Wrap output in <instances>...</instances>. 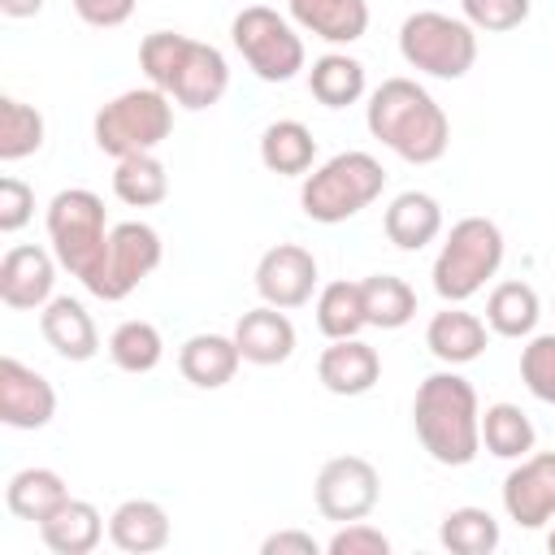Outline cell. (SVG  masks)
I'll return each mask as SVG.
<instances>
[{
    "mask_svg": "<svg viewBox=\"0 0 555 555\" xmlns=\"http://www.w3.org/2000/svg\"><path fill=\"white\" fill-rule=\"evenodd\" d=\"M369 134L408 165H434L451 147V117L416 78H386L364 104Z\"/></svg>",
    "mask_w": 555,
    "mask_h": 555,
    "instance_id": "6da1fadb",
    "label": "cell"
},
{
    "mask_svg": "<svg viewBox=\"0 0 555 555\" xmlns=\"http://www.w3.org/2000/svg\"><path fill=\"white\" fill-rule=\"evenodd\" d=\"M412 429L434 464L464 468L481 451V403L468 377L455 369L429 373L412 395Z\"/></svg>",
    "mask_w": 555,
    "mask_h": 555,
    "instance_id": "7a4b0ae2",
    "label": "cell"
},
{
    "mask_svg": "<svg viewBox=\"0 0 555 555\" xmlns=\"http://www.w3.org/2000/svg\"><path fill=\"white\" fill-rule=\"evenodd\" d=\"M139 69L152 87H160L173 104L204 113L230 91V65L221 48L178 35V30H152L139 43Z\"/></svg>",
    "mask_w": 555,
    "mask_h": 555,
    "instance_id": "3957f363",
    "label": "cell"
},
{
    "mask_svg": "<svg viewBox=\"0 0 555 555\" xmlns=\"http://www.w3.org/2000/svg\"><path fill=\"white\" fill-rule=\"evenodd\" d=\"M382 191H386V169L373 152H338L321 160L312 173H304L299 208L308 221L338 225L364 212Z\"/></svg>",
    "mask_w": 555,
    "mask_h": 555,
    "instance_id": "277c9868",
    "label": "cell"
},
{
    "mask_svg": "<svg viewBox=\"0 0 555 555\" xmlns=\"http://www.w3.org/2000/svg\"><path fill=\"white\" fill-rule=\"evenodd\" d=\"M48 243L61 260V269H69L82 286L95 282L100 264H104V251H108V212H104V199L87 186H69V191H56L52 204H48Z\"/></svg>",
    "mask_w": 555,
    "mask_h": 555,
    "instance_id": "5b68a950",
    "label": "cell"
},
{
    "mask_svg": "<svg viewBox=\"0 0 555 555\" xmlns=\"http://www.w3.org/2000/svg\"><path fill=\"white\" fill-rule=\"evenodd\" d=\"M503 251H507L503 230H499L490 217H460V221L447 230V238H442V247H438V256H434V273H429V278H434L438 299H442V304H464V299H473V295L499 273Z\"/></svg>",
    "mask_w": 555,
    "mask_h": 555,
    "instance_id": "8992f818",
    "label": "cell"
},
{
    "mask_svg": "<svg viewBox=\"0 0 555 555\" xmlns=\"http://www.w3.org/2000/svg\"><path fill=\"white\" fill-rule=\"evenodd\" d=\"M169 134H173V100L152 82L113 95L108 104H100L91 121L95 147L113 160L134 156V152H156Z\"/></svg>",
    "mask_w": 555,
    "mask_h": 555,
    "instance_id": "52a82bcc",
    "label": "cell"
},
{
    "mask_svg": "<svg viewBox=\"0 0 555 555\" xmlns=\"http://www.w3.org/2000/svg\"><path fill=\"white\" fill-rule=\"evenodd\" d=\"M399 56L429 78H464L477 65V30L464 17L438 13V9H416L399 26Z\"/></svg>",
    "mask_w": 555,
    "mask_h": 555,
    "instance_id": "ba28073f",
    "label": "cell"
},
{
    "mask_svg": "<svg viewBox=\"0 0 555 555\" xmlns=\"http://www.w3.org/2000/svg\"><path fill=\"white\" fill-rule=\"evenodd\" d=\"M230 39L260 82H291L308 65L299 26L269 4H243L230 22Z\"/></svg>",
    "mask_w": 555,
    "mask_h": 555,
    "instance_id": "9c48e42d",
    "label": "cell"
},
{
    "mask_svg": "<svg viewBox=\"0 0 555 555\" xmlns=\"http://www.w3.org/2000/svg\"><path fill=\"white\" fill-rule=\"evenodd\" d=\"M165 260V243L156 234V225L147 221H117L113 234H108V251H104V264L95 273V282L87 286L95 299L104 304H117L126 299L147 273H156Z\"/></svg>",
    "mask_w": 555,
    "mask_h": 555,
    "instance_id": "30bf717a",
    "label": "cell"
},
{
    "mask_svg": "<svg viewBox=\"0 0 555 555\" xmlns=\"http://www.w3.org/2000/svg\"><path fill=\"white\" fill-rule=\"evenodd\" d=\"M377 499H382V477L364 455H334L321 464L312 481V503L334 525L364 520L377 507Z\"/></svg>",
    "mask_w": 555,
    "mask_h": 555,
    "instance_id": "8fae6325",
    "label": "cell"
},
{
    "mask_svg": "<svg viewBox=\"0 0 555 555\" xmlns=\"http://www.w3.org/2000/svg\"><path fill=\"white\" fill-rule=\"evenodd\" d=\"M503 512L520 529H542L555 520V451H529L503 477Z\"/></svg>",
    "mask_w": 555,
    "mask_h": 555,
    "instance_id": "7c38bea8",
    "label": "cell"
},
{
    "mask_svg": "<svg viewBox=\"0 0 555 555\" xmlns=\"http://www.w3.org/2000/svg\"><path fill=\"white\" fill-rule=\"evenodd\" d=\"M317 256L299 243H273L260 260H256V295L273 308H304L317 291Z\"/></svg>",
    "mask_w": 555,
    "mask_h": 555,
    "instance_id": "4fadbf2b",
    "label": "cell"
},
{
    "mask_svg": "<svg viewBox=\"0 0 555 555\" xmlns=\"http://www.w3.org/2000/svg\"><path fill=\"white\" fill-rule=\"evenodd\" d=\"M56 251L39 243H17L0 260V299L13 312H39L56 286Z\"/></svg>",
    "mask_w": 555,
    "mask_h": 555,
    "instance_id": "5bb4252c",
    "label": "cell"
},
{
    "mask_svg": "<svg viewBox=\"0 0 555 555\" xmlns=\"http://www.w3.org/2000/svg\"><path fill=\"white\" fill-rule=\"evenodd\" d=\"M56 416L52 382L22 364L17 356H0V421L9 429H43Z\"/></svg>",
    "mask_w": 555,
    "mask_h": 555,
    "instance_id": "9a60e30c",
    "label": "cell"
},
{
    "mask_svg": "<svg viewBox=\"0 0 555 555\" xmlns=\"http://www.w3.org/2000/svg\"><path fill=\"white\" fill-rule=\"evenodd\" d=\"M377 377H382V356L360 334L356 338H330V347L317 356V382L338 399L369 395L377 386Z\"/></svg>",
    "mask_w": 555,
    "mask_h": 555,
    "instance_id": "2e32d148",
    "label": "cell"
},
{
    "mask_svg": "<svg viewBox=\"0 0 555 555\" xmlns=\"http://www.w3.org/2000/svg\"><path fill=\"white\" fill-rule=\"evenodd\" d=\"M39 334L69 364H82V360H91L100 351V330H95L87 304L74 299V295H52L39 308Z\"/></svg>",
    "mask_w": 555,
    "mask_h": 555,
    "instance_id": "e0dca14e",
    "label": "cell"
},
{
    "mask_svg": "<svg viewBox=\"0 0 555 555\" xmlns=\"http://www.w3.org/2000/svg\"><path fill=\"white\" fill-rule=\"evenodd\" d=\"M234 343H238L247 364L273 369V364H286L295 356V325H291L286 308L260 304V308H247L234 321Z\"/></svg>",
    "mask_w": 555,
    "mask_h": 555,
    "instance_id": "ac0fdd59",
    "label": "cell"
},
{
    "mask_svg": "<svg viewBox=\"0 0 555 555\" xmlns=\"http://www.w3.org/2000/svg\"><path fill=\"white\" fill-rule=\"evenodd\" d=\"M490 343V325L477 317V312H464L460 304H447L442 312L429 317L425 325V347L434 360H442L447 369H460V364H473Z\"/></svg>",
    "mask_w": 555,
    "mask_h": 555,
    "instance_id": "d6986e66",
    "label": "cell"
},
{
    "mask_svg": "<svg viewBox=\"0 0 555 555\" xmlns=\"http://www.w3.org/2000/svg\"><path fill=\"white\" fill-rule=\"evenodd\" d=\"M286 13L304 35L334 48L364 39L369 30V0H286Z\"/></svg>",
    "mask_w": 555,
    "mask_h": 555,
    "instance_id": "ffe728a7",
    "label": "cell"
},
{
    "mask_svg": "<svg viewBox=\"0 0 555 555\" xmlns=\"http://www.w3.org/2000/svg\"><path fill=\"white\" fill-rule=\"evenodd\" d=\"M382 230L399 251H421L442 234V204L429 191H399L382 212Z\"/></svg>",
    "mask_w": 555,
    "mask_h": 555,
    "instance_id": "44dd1931",
    "label": "cell"
},
{
    "mask_svg": "<svg viewBox=\"0 0 555 555\" xmlns=\"http://www.w3.org/2000/svg\"><path fill=\"white\" fill-rule=\"evenodd\" d=\"M238 364H243V351L234 334H191L178 347V373L199 390H221L225 382H234Z\"/></svg>",
    "mask_w": 555,
    "mask_h": 555,
    "instance_id": "7402d4cb",
    "label": "cell"
},
{
    "mask_svg": "<svg viewBox=\"0 0 555 555\" xmlns=\"http://www.w3.org/2000/svg\"><path fill=\"white\" fill-rule=\"evenodd\" d=\"M169 533H173L169 512L156 499H126L108 516V542L126 555H152L169 546Z\"/></svg>",
    "mask_w": 555,
    "mask_h": 555,
    "instance_id": "603a6c76",
    "label": "cell"
},
{
    "mask_svg": "<svg viewBox=\"0 0 555 555\" xmlns=\"http://www.w3.org/2000/svg\"><path fill=\"white\" fill-rule=\"evenodd\" d=\"M39 538L52 555H91L104 538V516L87 499H65L48 520H39Z\"/></svg>",
    "mask_w": 555,
    "mask_h": 555,
    "instance_id": "cb8c5ba5",
    "label": "cell"
},
{
    "mask_svg": "<svg viewBox=\"0 0 555 555\" xmlns=\"http://www.w3.org/2000/svg\"><path fill=\"white\" fill-rule=\"evenodd\" d=\"M260 165L278 178H304L317 169V139L304 121L278 117L260 130Z\"/></svg>",
    "mask_w": 555,
    "mask_h": 555,
    "instance_id": "d4e9b609",
    "label": "cell"
},
{
    "mask_svg": "<svg viewBox=\"0 0 555 555\" xmlns=\"http://www.w3.org/2000/svg\"><path fill=\"white\" fill-rule=\"evenodd\" d=\"M69 499V486L56 468H43V464H30V468H17L4 486V507L17 516V520H48L61 503Z\"/></svg>",
    "mask_w": 555,
    "mask_h": 555,
    "instance_id": "484cf974",
    "label": "cell"
},
{
    "mask_svg": "<svg viewBox=\"0 0 555 555\" xmlns=\"http://www.w3.org/2000/svg\"><path fill=\"white\" fill-rule=\"evenodd\" d=\"M538 317H542V299L529 282L507 278L486 295V325L499 338H529L538 330Z\"/></svg>",
    "mask_w": 555,
    "mask_h": 555,
    "instance_id": "4316f807",
    "label": "cell"
},
{
    "mask_svg": "<svg viewBox=\"0 0 555 555\" xmlns=\"http://www.w3.org/2000/svg\"><path fill=\"white\" fill-rule=\"evenodd\" d=\"M308 91L317 104L325 108H347V104H360L364 91H369V78H364V65L347 52H325L312 61L308 69Z\"/></svg>",
    "mask_w": 555,
    "mask_h": 555,
    "instance_id": "83f0119b",
    "label": "cell"
},
{
    "mask_svg": "<svg viewBox=\"0 0 555 555\" xmlns=\"http://www.w3.org/2000/svg\"><path fill=\"white\" fill-rule=\"evenodd\" d=\"M113 195L130 208H156L169 195V169L156 152H134L121 156L113 169Z\"/></svg>",
    "mask_w": 555,
    "mask_h": 555,
    "instance_id": "f1b7e54d",
    "label": "cell"
},
{
    "mask_svg": "<svg viewBox=\"0 0 555 555\" xmlns=\"http://www.w3.org/2000/svg\"><path fill=\"white\" fill-rule=\"evenodd\" d=\"M538 442V429L520 403H490L481 412V447L499 460H525Z\"/></svg>",
    "mask_w": 555,
    "mask_h": 555,
    "instance_id": "f546056e",
    "label": "cell"
},
{
    "mask_svg": "<svg viewBox=\"0 0 555 555\" xmlns=\"http://www.w3.org/2000/svg\"><path fill=\"white\" fill-rule=\"evenodd\" d=\"M360 295L373 330H403L416 317V291L395 273H369L360 282Z\"/></svg>",
    "mask_w": 555,
    "mask_h": 555,
    "instance_id": "4dcf8cb0",
    "label": "cell"
},
{
    "mask_svg": "<svg viewBox=\"0 0 555 555\" xmlns=\"http://www.w3.org/2000/svg\"><path fill=\"white\" fill-rule=\"evenodd\" d=\"M499 538L503 529L486 507H451L438 525V542L451 555H490L499 551Z\"/></svg>",
    "mask_w": 555,
    "mask_h": 555,
    "instance_id": "1f68e13d",
    "label": "cell"
},
{
    "mask_svg": "<svg viewBox=\"0 0 555 555\" xmlns=\"http://www.w3.org/2000/svg\"><path fill=\"white\" fill-rule=\"evenodd\" d=\"M364 325H369V317H364L360 282L338 278V282L317 291V330L325 338H356Z\"/></svg>",
    "mask_w": 555,
    "mask_h": 555,
    "instance_id": "d6a6232c",
    "label": "cell"
},
{
    "mask_svg": "<svg viewBox=\"0 0 555 555\" xmlns=\"http://www.w3.org/2000/svg\"><path fill=\"white\" fill-rule=\"evenodd\" d=\"M43 113L17 95H4L0 100V160L13 165V160H26L43 147Z\"/></svg>",
    "mask_w": 555,
    "mask_h": 555,
    "instance_id": "836d02e7",
    "label": "cell"
},
{
    "mask_svg": "<svg viewBox=\"0 0 555 555\" xmlns=\"http://www.w3.org/2000/svg\"><path fill=\"white\" fill-rule=\"evenodd\" d=\"M108 360L121 373H152L165 360V338H160V330L152 321L130 317L108 334Z\"/></svg>",
    "mask_w": 555,
    "mask_h": 555,
    "instance_id": "e575fe53",
    "label": "cell"
},
{
    "mask_svg": "<svg viewBox=\"0 0 555 555\" xmlns=\"http://www.w3.org/2000/svg\"><path fill=\"white\" fill-rule=\"evenodd\" d=\"M520 382L533 399L555 403V334H529L520 347Z\"/></svg>",
    "mask_w": 555,
    "mask_h": 555,
    "instance_id": "d590c367",
    "label": "cell"
},
{
    "mask_svg": "<svg viewBox=\"0 0 555 555\" xmlns=\"http://www.w3.org/2000/svg\"><path fill=\"white\" fill-rule=\"evenodd\" d=\"M529 9H533V0H460V17L486 35H503V30L525 26Z\"/></svg>",
    "mask_w": 555,
    "mask_h": 555,
    "instance_id": "8d00e7d4",
    "label": "cell"
},
{
    "mask_svg": "<svg viewBox=\"0 0 555 555\" xmlns=\"http://www.w3.org/2000/svg\"><path fill=\"white\" fill-rule=\"evenodd\" d=\"M325 551L330 555H390V538L377 525H369V520H347L325 542Z\"/></svg>",
    "mask_w": 555,
    "mask_h": 555,
    "instance_id": "74e56055",
    "label": "cell"
},
{
    "mask_svg": "<svg viewBox=\"0 0 555 555\" xmlns=\"http://www.w3.org/2000/svg\"><path fill=\"white\" fill-rule=\"evenodd\" d=\"M35 217V191L22 178H0V234H17Z\"/></svg>",
    "mask_w": 555,
    "mask_h": 555,
    "instance_id": "f35d334b",
    "label": "cell"
},
{
    "mask_svg": "<svg viewBox=\"0 0 555 555\" xmlns=\"http://www.w3.org/2000/svg\"><path fill=\"white\" fill-rule=\"evenodd\" d=\"M69 4H74V13H78L87 26L113 30V26H126V22H130V13H134L139 0H69Z\"/></svg>",
    "mask_w": 555,
    "mask_h": 555,
    "instance_id": "ab89813d",
    "label": "cell"
},
{
    "mask_svg": "<svg viewBox=\"0 0 555 555\" xmlns=\"http://www.w3.org/2000/svg\"><path fill=\"white\" fill-rule=\"evenodd\" d=\"M260 551L264 555H317L321 542L312 533H304V529H278V533H269L260 542Z\"/></svg>",
    "mask_w": 555,
    "mask_h": 555,
    "instance_id": "60d3db41",
    "label": "cell"
},
{
    "mask_svg": "<svg viewBox=\"0 0 555 555\" xmlns=\"http://www.w3.org/2000/svg\"><path fill=\"white\" fill-rule=\"evenodd\" d=\"M39 9H43V0H0L4 17H35Z\"/></svg>",
    "mask_w": 555,
    "mask_h": 555,
    "instance_id": "b9f144b4",
    "label": "cell"
},
{
    "mask_svg": "<svg viewBox=\"0 0 555 555\" xmlns=\"http://www.w3.org/2000/svg\"><path fill=\"white\" fill-rule=\"evenodd\" d=\"M546 551L555 555V525H551V533H546Z\"/></svg>",
    "mask_w": 555,
    "mask_h": 555,
    "instance_id": "7bdbcfd3",
    "label": "cell"
}]
</instances>
